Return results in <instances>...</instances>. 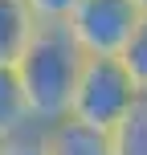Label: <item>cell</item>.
Segmentation results:
<instances>
[{
  "label": "cell",
  "instance_id": "obj_1",
  "mask_svg": "<svg viewBox=\"0 0 147 155\" xmlns=\"http://www.w3.org/2000/svg\"><path fill=\"white\" fill-rule=\"evenodd\" d=\"M12 70L25 90L33 123L45 127L65 118V110H70V94H74L78 70H82V49L70 41L65 25H33Z\"/></svg>",
  "mask_w": 147,
  "mask_h": 155
},
{
  "label": "cell",
  "instance_id": "obj_2",
  "mask_svg": "<svg viewBox=\"0 0 147 155\" xmlns=\"http://www.w3.org/2000/svg\"><path fill=\"white\" fill-rule=\"evenodd\" d=\"M139 86L131 82L127 65L119 57H82V70H78L74 94H70V110L65 114L78 123L94 127V131H115L131 106L139 102Z\"/></svg>",
  "mask_w": 147,
  "mask_h": 155
},
{
  "label": "cell",
  "instance_id": "obj_3",
  "mask_svg": "<svg viewBox=\"0 0 147 155\" xmlns=\"http://www.w3.org/2000/svg\"><path fill=\"white\" fill-rule=\"evenodd\" d=\"M139 21L143 12L135 0H78L65 16V33L82 57H119Z\"/></svg>",
  "mask_w": 147,
  "mask_h": 155
},
{
  "label": "cell",
  "instance_id": "obj_4",
  "mask_svg": "<svg viewBox=\"0 0 147 155\" xmlns=\"http://www.w3.org/2000/svg\"><path fill=\"white\" fill-rule=\"evenodd\" d=\"M41 147L45 155H110V135L65 114L41 127Z\"/></svg>",
  "mask_w": 147,
  "mask_h": 155
},
{
  "label": "cell",
  "instance_id": "obj_5",
  "mask_svg": "<svg viewBox=\"0 0 147 155\" xmlns=\"http://www.w3.org/2000/svg\"><path fill=\"white\" fill-rule=\"evenodd\" d=\"M33 114H29V102H25V90L16 82L12 65H0V139H16V135L33 131Z\"/></svg>",
  "mask_w": 147,
  "mask_h": 155
},
{
  "label": "cell",
  "instance_id": "obj_6",
  "mask_svg": "<svg viewBox=\"0 0 147 155\" xmlns=\"http://www.w3.org/2000/svg\"><path fill=\"white\" fill-rule=\"evenodd\" d=\"M33 33V16L25 0H0V65H12Z\"/></svg>",
  "mask_w": 147,
  "mask_h": 155
},
{
  "label": "cell",
  "instance_id": "obj_7",
  "mask_svg": "<svg viewBox=\"0 0 147 155\" xmlns=\"http://www.w3.org/2000/svg\"><path fill=\"white\" fill-rule=\"evenodd\" d=\"M110 155H147V98H139L131 114L110 131Z\"/></svg>",
  "mask_w": 147,
  "mask_h": 155
},
{
  "label": "cell",
  "instance_id": "obj_8",
  "mask_svg": "<svg viewBox=\"0 0 147 155\" xmlns=\"http://www.w3.org/2000/svg\"><path fill=\"white\" fill-rule=\"evenodd\" d=\"M119 61L127 65V74H131V82L139 86V94L147 98V16L139 21V29L131 33V41H127V49L119 53Z\"/></svg>",
  "mask_w": 147,
  "mask_h": 155
},
{
  "label": "cell",
  "instance_id": "obj_9",
  "mask_svg": "<svg viewBox=\"0 0 147 155\" xmlns=\"http://www.w3.org/2000/svg\"><path fill=\"white\" fill-rule=\"evenodd\" d=\"M78 0H25L33 25H65V16L74 12Z\"/></svg>",
  "mask_w": 147,
  "mask_h": 155
},
{
  "label": "cell",
  "instance_id": "obj_10",
  "mask_svg": "<svg viewBox=\"0 0 147 155\" xmlns=\"http://www.w3.org/2000/svg\"><path fill=\"white\" fill-rule=\"evenodd\" d=\"M4 155H45V147H41V127L16 135V139H4Z\"/></svg>",
  "mask_w": 147,
  "mask_h": 155
},
{
  "label": "cell",
  "instance_id": "obj_11",
  "mask_svg": "<svg viewBox=\"0 0 147 155\" xmlns=\"http://www.w3.org/2000/svg\"><path fill=\"white\" fill-rule=\"evenodd\" d=\"M135 4H139V12H143V16H147V0H135Z\"/></svg>",
  "mask_w": 147,
  "mask_h": 155
},
{
  "label": "cell",
  "instance_id": "obj_12",
  "mask_svg": "<svg viewBox=\"0 0 147 155\" xmlns=\"http://www.w3.org/2000/svg\"><path fill=\"white\" fill-rule=\"evenodd\" d=\"M0 155H4V139H0Z\"/></svg>",
  "mask_w": 147,
  "mask_h": 155
}]
</instances>
